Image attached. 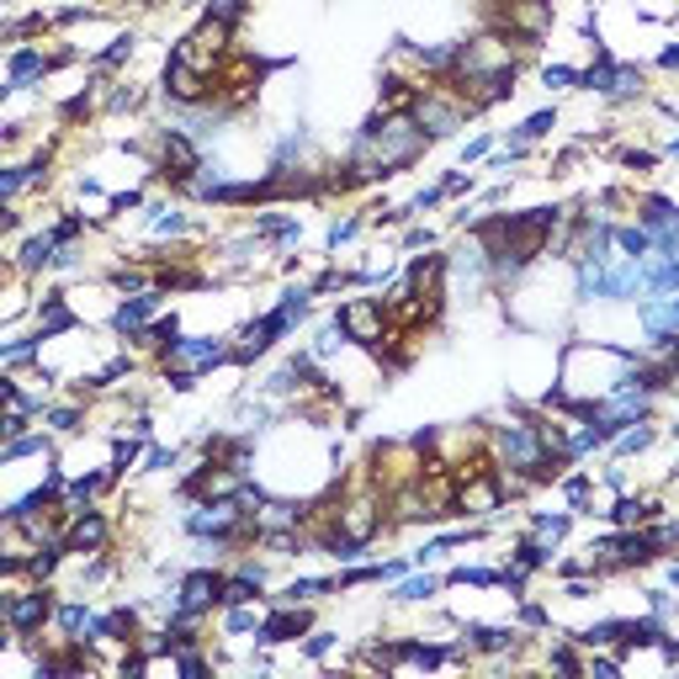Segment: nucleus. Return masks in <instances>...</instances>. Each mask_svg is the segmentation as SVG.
Returning <instances> with one entry per match:
<instances>
[{
	"instance_id": "f257e3e1",
	"label": "nucleus",
	"mask_w": 679,
	"mask_h": 679,
	"mask_svg": "<svg viewBox=\"0 0 679 679\" xmlns=\"http://www.w3.org/2000/svg\"><path fill=\"white\" fill-rule=\"evenodd\" d=\"M431 144H436V139L414 123V112H398V117L372 112L345 159H350V170L372 187V181H388V176H398V170H409Z\"/></svg>"
},
{
	"instance_id": "f03ea898",
	"label": "nucleus",
	"mask_w": 679,
	"mask_h": 679,
	"mask_svg": "<svg viewBox=\"0 0 679 679\" xmlns=\"http://www.w3.org/2000/svg\"><path fill=\"white\" fill-rule=\"evenodd\" d=\"M277 69H282V64L266 59V53L234 49L213 75H207V106H213L218 117H240V112L255 106V97L266 91V80H271Z\"/></svg>"
},
{
	"instance_id": "7ed1b4c3",
	"label": "nucleus",
	"mask_w": 679,
	"mask_h": 679,
	"mask_svg": "<svg viewBox=\"0 0 679 679\" xmlns=\"http://www.w3.org/2000/svg\"><path fill=\"white\" fill-rule=\"evenodd\" d=\"M53 611H59V589H53V584H33V589L0 594V627H5V648L43 637V627H53Z\"/></svg>"
},
{
	"instance_id": "20e7f679",
	"label": "nucleus",
	"mask_w": 679,
	"mask_h": 679,
	"mask_svg": "<svg viewBox=\"0 0 679 679\" xmlns=\"http://www.w3.org/2000/svg\"><path fill=\"white\" fill-rule=\"evenodd\" d=\"M117 547V521L101 510V504H86L75 521H69V531H64V552L69 558H101V552H112Z\"/></svg>"
},
{
	"instance_id": "39448f33",
	"label": "nucleus",
	"mask_w": 679,
	"mask_h": 679,
	"mask_svg": "<svg viewBox=\"0 0 679 679\" xmlns=\"http://www.w3.org/2000/svg\"><path fill=\"white\" fill-rule=\"evenodd\" d=\"M335 324L345 330V340L356 350H372L383 340V330H388V308H383V297H345L335 308Z\"/></svg>"
},
{
	"instance_id": "423d86ee",
	"label": "nucleus",
	"mask_w": 679,
	"mask_h": 679,
	"mask_svg": "<svg viewBox=\"0 0 679 679\" xmlns=\"http://www.w3.org/2000/svg\"><path fill=\"white\" fill-rule=\"evenodd\" d=\"M292 335V319L282 308H271V313H260V319H249L240 335H234V367H249V361H260L277 340Z\"/></svg>"
},
{
	"instance_id": "0eeeda50",
	"label": "nucleus",
	"mask_w": 679,
	"mask_h": 679,
	"mask_svg": "<svg viewBox=\"0 0 679 679\" xmlns=\"http://www.w3.org/2000/svg\"><path fill=\"white\" fill-rule=\"evenodd\" d=\"M313 631V605H287V600H271L266 605V622L255 631V642L266 648H282V642H303Z\"/></svg>"
},
{
	"instance_id": "6e6552de",
	"label": "nucleus",
	"mask_w": 679,
	"mask_h": 679,
	"mask_svg": "<svg viewBox=\"0 0 679 679\" xmlns=\"http://www.w3.org/2000/svg\"><path fill=\"white\" fill-rule=\"evenodd\" d=\"M504 504H510V499H504L499 473H484V478H467V484H457V515H462V521H494Z\"/></svg>"
},
{
	"instance_id": "1a4fd4ad",
	"label": "nucleus",
	"mask_w": 679,
	"mask_h": 679,
	"mask_svg": "<svg viewBox=\"0 0 679 679\" xmlns=\"http://www.w3.org/2000/svg\"><path fill=\"white\" fill-rule=\"evenodd\" d=\"M218 594H223V574H218V568H192V574H181V584H176V611L213 616Z\"/></svg>"
},
{
	"instance_id": "9d476101",
	"label": "nucleus",
	"mask_w": 679,
	"mask_h": 679,
	"mask_svg": "<svg viewBox=\"0 0 679 679\" xmlns=\"http://www.w3.org/2000/svg\"><path fill=\"white\" fill-rule=\"evenodd\" d=\"M658 515H664V499H658V494H622L616 510H611V526L631 531V526H648V521H658Z\"/></svg>"
},
{
	"instance_id": "9b49d317",
	"label": "nucleus",
	"mask_w": 679,
	"mask_h": 679,
	"mask_svg": "<svg viewBox=\"0 0 679 679\" xmlns=\"http://www.w3.org/2000/svg\"><path fill=\"white\" fill-rule=\"evenodd\" d=\"M440 584L446 579H436V574H403V579H393V600L398 605H420V600L431 605L440 594Z\"/></svg>"
},
{
	"instance_id": "f8f14e48",
	"label": "nucleus",
	"mask_w": 679,
	"mask_h": 679,
	"mask_svg": "<svg viewBox=\"0 0 679 679\" xmlns=\"http://www.w3.org/2000/svg\"><path fill=\"white\" fill-rule=\"evenodd\" d=\"M574 531V510H558V515H547V510H536L531 515V541H541V547H558L563 536Z\"/></svg>"
},
{
	"instance_id": "ddd939ff",
	"label": "nucleus",
	"mask_w": 679,
	"mask_h": 679,
	"mask_svg": "<svg viewBox=\"0 0 679 679\" xmlns=\"http://www.w3.org/2000/svg\"><path fill=\"white\" fill-rule=\"evenodd\" d=\"M260 622H266L260 600H249V605H223V631H229V637H249V631H260Z\"/></svg>"
},
{
	"instance_id": "4468645a",
	"label": "nucleus",
	"mask_w": 679,
	"mask_h": 679,
	"mask_svg": "<svg viewBox=\"0 0 679 679\" xmlns=\"http://www.w3.org/2000/svg\"><path fill=\"white\" fill-rule=\"evenodd\" d=\"M642 91H648V75L637 64H616L611 69V101H631V97H642Z\"/></svg>"
},
{
	"instance_id": "2eb2a0df",
	"label": "nucleus",
	"mask_w": 679,
	"mask_h": 679,
	"mask_svg": "<svg viewBox=\"0 0 679 679\" xmlns=\"http://www.w3.org/2000/svg\"><path fill=\"white\" fill-rule=\"evenodd\" d=\"M552 128H558V112H552V106H547V112H531V117L510 133V144H536V139H547Z\"/></svg>"
},
{
	"instance_id": "dca6fc26",
	"label": "nucleus",
	"mask_w": 679,
	"mask_h": 679,
	"mask_svg": "<svg viewBox=\"0 0 679 679\" xmlns=\"http://www.w3.org/2000/svg\"><path fill=\"white\" fill-rule=\"evenodd\" d=\"M340 637L335 631H308V637H303V653H308V658H313V664H324V658H330V648H335Z\"/></svg>"
},
{
	"instance_id": "f3484780",
	"label": "nucleus",
	"mask_w": 679,
	"mask_h": 679,
	"mask_svg": "<svg viewBox=\"0 0 679 679\" xmlns=\"http://www.w3.org/2000/svg\"><path fill=\"white\" fill-rule=\"evenodd\" d=\"M515 627H521V631H541V627H552V616H547L541 605H521V616H515Z\"/></svg>"
},
{
	"instance_id": "a211bd4d",
	"label": "nucleus",
	"mask_w": 679,
	"mask_h": 679,
	"mask_svg": "<svg viewBox=\"0 0 679 679\" xmlns=\"http://www.w3.org/2000/svg\"><path fill=\"white\" fill-rule=\"evenodd\" d=\"M541 80H547L552 91H563V86H579V69H563V64H552V69H541Z\"/></svg>"
},
{
	"instance_id": "6ab92c4d",
	"label": "nucleus",
	"mask_w": 679,
	"mask_h": 679,
	"mask_svg": "<svg viewBox=\"0 0 679 679\" xmlns=\"http://www.w3.org/2000/svg\"><path fill=\"white\" fill-rule=\"evenodd\" d=\"M488 149H494V139H488V133H484V139H473V144L462 149V165H473V159H484Z\"/></svg>"
},
{
	"instance_id": "aec40b11",
	"label": "nucleus",
	"mask_w": 679,
	"mask_h": 679,
	"mask_svg": "<svg viewBox=\"0 0 679 679\" xmlns=\"http://www.w3.org/2000/svg\"><path fill=\"white\" fill-rule=\"evenodd\" d=\"M664 69H679V49H664Z\"/></svg>"
},
{
	"instance_id": "412c9836",
	"label": "nucleus",
	"mask_w": 679,
	"mask_h": 679,
	"mask_svg": "<svg viewBox=\"0 0 679 679\" xmlns=\"http://www.w3.org/2000/svg\"><path fill=\"white\" fill-rule=\"evenodd\" d=\"M675 436H679V425H675Z\"/></svg>"
}]
</instances>
